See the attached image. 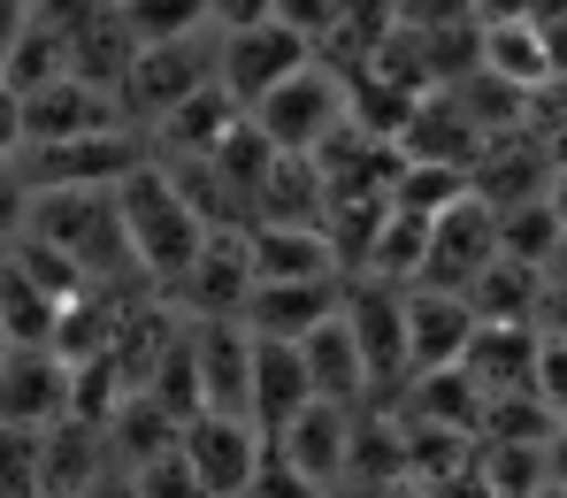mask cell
I'll return each instance as SVG.
<instances>
[{"label": "cell", "instance_id": "obj_43", "mask_svg": "<svg viewBox=\"0 0 567 498\" xmlns=\"http://www.w3.org/2000/svg\"><path fill=\"white\" fill-rule=\"evenodd\" d=\"M437 498H498V491H491V476H483V468H468V476L437 484Z\"/></svg>", "mask_w": 567, "mask_h": 498}, {"label": "cell", "instance_id": "obj_35", "mask_svg": "<svg viewBox=\"0 0 567 498\" xmlns=\"http://www.w3.org/2000/svg\"><path fill=\"white\" fill-rule=\"evenodd\" d=\"M0 498H47V429L0 422Z\"/></svg>", "mask_w": 567, "mask_h": 498}, {"label": "cell", "instance_id": "obj_33", "mask_svg": "<svg viewBox=\"0 0 567 498\" xmlns=\"http://www.w3.org/2000/svg\"><path fill=\"white\" fill-rule=\"evenodd\" d=\"M475 185L461 177V169H430V162H406V177L391 185V207L399 215H422V222H437L445 207H461Z\"/></svg>", "mask_w": 567, "mask_h": 498}, {"label": "cell", "instance_id": "obj_47", "mask_svg": "<svg viewBox=\"0 0 567 498\" xmlns=\"http://www.w3.org/2000/svg\"><path fill=\"white\" fill-rule=\"evenodd\" d=\"M545 277H553V284L567 292V238H560V253H553V269H545Z\"/></svg>", "mask_w": 567, "mask_h": 498}, {"label": "cell", "instance_id": "obj_8", "mask_svg": "<svg viewBox=\"0 0 567 498\" xmlns=\"http://www.w3.org/2000/svg\"><path fill=\"white\" fill-rule=\"evenodd\" d=\"M491 261H498V207H483L468 193L461 207H445L430 222V269H422V284L430 292H468Z\"/></svg>", "mask_w": 567, "mask_h": 498}, {"label": "cell", "instance_id": "obj_30", "mask_svg": "<svg viewBox=\"0 0 567 498\" xmlns=\"http://www.w3.org/2000/svg\"><path fill=\"white\" fill-rule=\"evenodd\" d=\"M567 222L553 199H529V207H506L498 215V253L506 261H529V269H553V253H560Z\"/></svg>", "mask_w": 567, "mask_h": 498}, {"label": "cell", "instance_id": "obj_1", "mask_svg": "<svg viewBox=\"0 0 567 498\" xmlns=\"http://www.w3.org/2000/svg\"><path fill=\"white\" fill-rule=\"evenodd\" d=\"M115 207H123V230H131V253H138L146 284L169 299L192 277V261H199V246H207L215 230L199 222V207L185 199V185H177L162 162H146L138 177H123V185H115Z\"/></svg>", "mask_w": 567, "mask_h": 498}, {"label": "cell", "instance_id": "obj_12", "mask_svg": "<svg viewBox=\"0 0 567 498\" xmlns=\"http://www.w3.org/2000/svg\"><path fill=\"white\" fill-rule=\"evenodd\" d=\"M399 154H406V162H430V169H461V177L475 185V162L491 154V131L437 85V93L414 107V123L399 131Z\"/></svg>", "mask_w": 567, "mask_h": 498}, {"label": "cell", "instance_id": "obj_6", "mask_svg": "<svg viewBox=\"0 0 567 498\" xmlns=\"http://www.w3.org/2000/svg\"><path fill=\"white\" fill-rule=\"evenodd\" d=\"M169 307L185 322H246V307H254V246H246V230H215L199 246L192 277L169 292Z\"/></svg>", "mask_w": 567, "mask_h": 498}, {"label": "cell", "instance_id": "obj_21", "mask_svg": "<svg viewBox=\"0 0 567 498\" xmlns=\"http://www.w3.org/2000/svg\"><path fill=\"white\" fill-rule=\"evenodd\" d=\"M307 406H315L307 353H299V345H261V338H254V429L277 445Z\"/></svg>", "mask_w": 567, "mask_h": 498}, {"label": "cell", "instance_id": "obj_44", "mask_svg": "<svg viewBox=\"0 0 567 498\" xmlns=\"http://www.w3.org/2000/svg\"><path fill=\"white\" fill-rule=\"evenodd\" d=\"M545 476H553V491L567 498V429L553 437V445H545Z\"/></svg>", "mask_w": 567, "mask_h": 498}, {"label": "cell", "instance_id": "obj_7", "mask_svg": "<svg viewBox=\"0 0 567 498\" xmlns=\"http://www.w3.org/2000/svg\"><path fill=\"white\" fill-rule=\"evenodd\" d=\"M307 62H315V46H307L299 31H284V23L230 31V39H223V93H230L238 107H246V115H254V107L277 93L284 77H299Z\"/></svg>", "mask_w": 567, "mask_h": 498}, {"label": "cell", "instance_id": "obj_20", "mask_svg": "<svg viewBox=\"0 0 567 498\" xmlns=\"http://www.w3.org/2000/svg\"><path fill=\"white\" fill-rule=\"evenodd\" d=\"M353 422H361L353 406H322V398H315V406H307V414H299V422H291V429L277 437V453L291 460V468H307V476H315L322 491H346V460H353Z\"/></svg>", "mask_w": 567, "mask_h": 498}, {"label": "cell", "instance_id": "obj_3", "mask_svg": "<svg viewBox=\"0 0 567 498\" xmlns=\"http://www.w3.org/2000/svg\"><path fill=\"white\" fill-rule=\"evenodd\" d=\"M353 123V85L330 70V62H307L299 77H284L277 93L254 107V131L277 146V154H315L322 138H338Z\"/></svg>", "mask_w": 567, "mask_h": 498}, {"label": "cell", "instance_id": "obj_24", "mask_svg": "<svg viewBox=\"0 0 567 498\" xmlns=\"http://www.w3.org/2000/svg\"><path fill=\"white\" fill-rule=\"evenodd\" d=\"M185 445V422L162 406V398L131 392L123 406H115V422H107V453H115V468L123 476H138V468H154V460H169Z\"/></svg>", "mask_w": 567, "mask_h": 498}, {"label": "cell", "instance_id": "obj_22", "mask_svg": "<svg viewBox=\"0 0 567 498\" xmlns=\"http://www.w3.org/2000/svg\"><path fill=\"white\" fill-rule=\"evenodd\" d=\"M238 123H246V107L223 93V85H207L199 100H185V107L154 131V162H215V146H223Z\"/></svg>", "mask_w": 567, "mask_h": 498}, {"label": "cell", "instance_id": "obj_39", "mask_svg": "<svg viewBox=\"0 0 567 498\" xmlns=\"http://www.w3.org/2000/svg\"><path fill=\"white\" fill-rule=\"evenodd\" d=\"M131 484H138V498H207V491H199V476L185 468V445H177L169 460H154V468H138Z\"/></svg>", "mask_w": 567, "mask_h": 498}, {"label": "cell", "instance_id": "obj_46", "mask_svg": "<svg viewBox=\"0 0 567 498\" xmlns=\"http://www.w3.org/2000/svg\"><path fill=\"white\" fill-rule=\"evenodd\" d=\"M361 498H437V491L414 484V476H399V484H377V491H361Z\"/></svg>", "mask_w": 567, "mask_h": 498}, {"label": "cell", "instance_id": "obj_42", "mask_svg": "<svg viewBox=\"0 0 567 498\" xmlns=\"http://www.w3.org/2000/svg\"><path fill=\"white\" fill-rule=\"evenodd\" d=\"M0 154H23V100L0 85Z\"/></svg>", "mask_w": 567, "mask_h": 498}, {"label": "cell", "instance_id": "obj_15", "mask_svg": "<svg viewBox=\"0 0 567 498\" xmlns=\"http://www.w3.org/2000/svg\"><path fill=\"white\" fill-rule=\"evenodd\" d=\"M475 322L468 299L461 292H430V284H414L406 292V353H414V376H445V369H461L475 345Z\"/></svg>", "mask_w": 567, "mask_h": 498}, {"label": "cell", "instance_id": "obj_9", "mask_svg": "<svg viewBox=\"0 0 567 498\" xmlns=\"http://www.w3.org/2000/svg\"><path fill=\"white\" fill-rule=\"evenodd\" d=\"M307 162L322 169V193H330V207H338V199H391V185L406 177L399 138H377V131H361V123H346L338 138H322Z\"/></svg>", "mask_w": 567, "mask_h": 498}, {"label": "cell", "instance_id": "obj_48", "mask_svg": "<svg viewBox=\"0 0 567 498\" xmlns=\"http://www.w3.org/2000/svg\"><path fill=\"white\" fill-rule=\"evenodd\" d=\"M8 353H16V345H8V330H0V369H8Z\"/></svg>", "mask_w": 567, "mask_h": 498}, {"label": "cell", "instance_id": "obj_4", "mask_svg": "<svg viewBox=\"0 0 567 498\" xmlns=\"http://www.w3.org/2000/svg\"><path fill=\"white\" fill-rule=\"evenodd\" d=\"M346 330L369 361V406H399L414 384V353H406V292H383L346 277Z\"/></svg>", "mask_w": 567, "mask_h": 498}, {"label": "cell", "instance_id": "obj_19", "mask_svg": "<svg viewBox=\"0 0 567 498\" xmlns=\"http://www.w3.org/2000/svg\"><path fill=\"white\" fill-rule=\"evenodd\" d=\"M537 345H545V330H529V322H483L461 369H468V384L483 398L537 392Z\"/></svg>", "mask_w": 567, "mask_h": 498}, {"label": "cell", "instance_id": "obj_34", "mask_svg": "<svg viewBox=\"0 0 567 498\" xmlns=\"http://www.w3.org/2000/svg\"><path fill=\"white\" fill-rule=\"evenodd\" d=\"M475 468L491 476L498 498H537L553 476H545V445H475Z\"/></svg>", "mask_w": 567, "mask_h": 498}, {"label": "cell", "instance_id": "obj_17", "mask_svg": "<svg viewBox=\"0 0 567 498\" xmlns=\"http://www.w3.org/2000/svg\"><path fill=\"white\" fill-rule=\"evenodd\" d=\"M338 307H346V277H338V284H254L246 330H254L261 345H307Z\"/></svg>", "mask_w": 567, "mask_h": 498}, {"label": "cell", "instance_id": "obj_16", "mask_svg": "<svg viewBox=\"0 0 567 498\" xmlns=\"http://www.w3.org/2000/svg\"><path fill=\"white\" fill-rule=\"evenodd\" d=\"M475 70L537 100L553 85V39H545V23H529V15H483L475 23Z\"/></svg>", "mask_w": 567, "mask_h": 498}, {"label": "cell", "instance_id": "obj_27", "mask_svg": "<svg viewBox=\"0 0 567 498\" xmlns=\"http://www.w3.org/2000/svg\"><path fill=\"white\" fill-rule=\"evenodd\" d=\"M399 422H422V429H453V437H483V392L468 384V369H445V376H414L406 398L391 406Z\"/></svg>", "mask_w": 567, "mask_h": 498}, {"label": "cell", "instance_id": "obj_11", "mask_svg": "<svg viewBox=\"0 0 567 498\" xmlns=\"http://www.w3.org/2000/svg\"><path fill=\"white\" fill-rule=\"evenodd\" d=\"M100 131H123V100L85 77L23 93V146H70V138H100Z\"/></svg>", "mask_w": 567, "mask_h": 498}, {"label": "cell", "instance_id": "obj_28", "mask_svg": "<svg viewBox=\"0 0 567 498\" xmlns=\"http://www.w3.org/2000/svg\"><path fill=\"white\" fill-rule=\"evenodd\" d=\"M115 468V453H107V429H93V422H54L47 429V498H85Z\"/></svg>", "mask_w": 567, "mask_h": 498}, {"label": "cell", "instance_id": "obj_5", "mask_svg": "<svg viewBox=\"0 0 567 498\" xmlns=\"http://www.w3.org/2000/svg\"><path fill=\"white\" fill-rule=\"evenodd\" d=\"M269 460V437L246 414H192L185 422V468L199 476L207 498H246Z\"/></svg>", "mask_w": 567, "mask_h": 498}, {"label": "cell", "instance_id": "obj_2", "mask_svg": "<svg viewBox=\"0 0 567 498\" xmlns=\"http://www.w3.org/2000/svg\"><path fill=\"white\" fill-rule=\"evenodd\" d=\"M207 85H223V31H192V39H169V46H138V62H131V77H123L115 100H123V123L154 138Z\"/></svg>", "mask_w": 567, "mask_h": 498}, {"label": "cell", "instance_id": "obj_23", "mask_svg": "<svg viewBox=\"0 0 567 498\" xmlns=\"http://www.w3.org/2000/svg\"><path fill=\"white\" fill-rule=\"evenodd\" d=\"M307 353V376H315V398L322 406H369V361H361V345H353V330H346V307L299 345Z\"/></svg>", "mask_w": 567, "mask_h": 498}, {"label": "cell", "instance_id": "obj_18", "mask_svg": "<svg viewBox=\"0 0 567 498\" xmlns=\"http://www.w3.org/2000/svg\"><path fill=\"white\" fill-rule=\"evenodd\" d=\"M246 246H254V284H338L346 277L330 230H277V222H261V230H246Z\"/></svg>", "mask_w": 567, "mask_h": 498}, {"label": "cell", "instance_id": "obj_50", "mask_svg": "<svg viewBox=\"0 0 567 498\" xmlns=\"http://www.w3.org/2000/svg\"><path fill=\"white\" fill-rule=\"evenodd\" d=\"M537 498H560V491H553V484H545V491H537Z\"/></svg>", "mask_w": 567, "mask_h": 498}, {"label": "cell", "instance_id": "obj_29", "mask_svg": "<svg viewBox=\"0 0 567 498\" xmlns=\"http://www.w3.org/2000/svg\"><path fill=\"white\" fill-rule=\"evenodd\" d=\"M0 330H8V345H54V330H62V299L39 292L16 269V253H8V277H0Z\"/></svg>", "mask_w": 567, "mask_h": 498}, {"label": "cell", "instance_id": "obj_38", "mask_svg": "<svg viewBox=\"0 0 567 498\" xmlns=\"http://www.w3.org/2000/svg\"><path fill=\"white\" fill-rule=\"evenodd\" d=\"M246 498H338V491H322L307 468H291L277 445H269V460H261V476H254V491Z\"/></svg>", "mask_w": 567, "mask_h": 498}, {"label": "cell", "instance_id": "obj_14", "mask_svg": "<svg viewBox=\"0 0 567 498\" xmlns=\"http://www.w3.org/2000/svg\"><path fill=\"white\" fill-rule=\"evenodd\" d=\"M192 361L207 414H246L254 422V330L246 322H192Z\"/></svg>", "mask_w": 567, "mask_h": 498}, {"label": "cell", "instance_id": "obj_37", "mask_svg": "<svg viewBox=\"0 0 567 498\" xmlns=\"http://www.w3.org/2000/svg\"><path fill=\"white\" fill-rule=\"evenodd\" d=\"M31 177H23V154H0V246H16L31 230Z\"/></svg>", "mask_w": 567, "mask_h": 498}, {"label": "cell", "instance_id": "obj_26", "mask_svg": "<svg viewBox=\"0 0 567 498\" xmlns=\"http://www.w3.org/2000/svg\"><path fill=\"white\" fill-rule=\"evenodd\" d=\"M545 292H553V277H545V269H529V261H506V253H498V261H491L461 299H468L475 322H529V330H537Z\"/></svg>", "mask_w": 567, "mask_h": 498}, {"label": "cell", "instance_id": "obj_40", "mask_svg": "<svg viewBox=\"0 0 567 498\" xmlns=\"http://www.w3.org/2000/svg\"><path fill=\"white\" fill-rule=\"evenodd\" d=\"M537 398H545L553 414H567V338H553V330H545V345H537Z\"/></svg>", "mask_w": 567, "mask_h": 498}, {"label": "cell", "instance_id": "obj_45", "mask_svg": "<svg viewBox=\"0 0 567 498\" xmlns=\"http://www.w3.org/2000/svg\"><path fill=\"white\" fill-rule=\"evenodd\" d=\"M85 498H138V484H131V476H123V468H107V476H100L93 491Z\"/></svg>", "mask_w": 567, "mask_h": 498}, {"label": "cell", "instance_id": "obj_31", "mask_svg": "<svg viewBox=\"0 0 567 498\" xmlns=\"http://www.w3.org/2000/svg\"><path fill=\"white\" fill-rule=\"evenodd\" d=\"M553 437H560V414L537 392L483 398V437H475V445H553Z\"/></svg>", "mask_w": 567, "mask_h": 498}, {"label": "cell", "instance_id": "obj_41", "mask_svg": "<svg viewBox=\"0 0 567 498\" xmlns=\"http://www.w3.org/2000/svg\"><path fill=\"white\" fill-rule=\"evenodd\" d=\"M207 23L230 39V31H254V23H277V0H207Z\"/></svg>", "mask_w": 567, "mask_h": 498}, {"label": "cell", "instance_id": "obj_10", "mask_svg": "<svg viewBox=\"0 0 567 498\" xmlns=\"http://www.w3.org/2000/svg\"><path fill=\"white\" fill-rule=\"evenodd\" d=\"M70 384H78V369L54 345H16L8 369H0V422L8 429H54V422H70Z\"/></svg>", "mask_w": 567, "mask_h": 498}, {"label": "cell", "instance_id": "obj_49", "mask_svg": "<svg viewBox=\"0 0 567 498\" xmlns=\"http://www.w3.org/2000/svg\"><path fill=\"white\" fill-rule=\"evenodd\" d=\"M0 277H8V246H0Z\"/></svg>", "mask_w": 567, "mask_h": 498}, {"label": "cell", "instance_id": "obj_51", "mask_svg": "<svg viewBox=\"0 0 567 498\" xmlns=\"http://www.w3.org/2000/svg\"><path fill=\"white\" fill-rule=\"evenodd\" d=\"M560 429H567V414H560Z\"/></svg>", "mask_w": 567, "mask_h": 498}, {"label": "cell", "instance_id": "obj_32", "mask_svg": "<svg viewBox=\"0 0 567 498\" xmlns=\"http://www.w3.org/2000/svg\"><path fill=\"white\" fill-rule=\"evenodd\" d=\"M115 8H123V31L138 46H169V39H192V31H215L207 0H115Z\"/></svg>", "mask_w": 567, "mask_h": 498}, {"label": "cell", "instance_id": "obj_36", "mask_svg": "<svg viewBox=\"0 0 567 498\" xmlns=\"http://www.w3.org/2000/svg\"><path fill=\"white\" fill-rule=\"evenodd\" d=\"M346 15H353V0H277V23H284V31H299L315 54L338 39V23H346Z\"/></svg>", "mask_w": 567, "mask_h": 498}, {"label": "cell", "instance_id": "obj_13", "mask_svg": "<svg viewBox=\"0 0 567 498\" xmlns=\"http://www.w3.org/2000/svg\"><path fill=\"white\" fill-rule=\"evenodd\" d=\"M553 177H560V162H553V146L522 123V131H506V138H491V154L475 162V199L483 207H529V199H553Z\"/></svg>", "mask_w": 567, "mask_h": 498}, {"label": "cell", "instance_id": "obj_25", "mask_svg": "<svg viewBox=\"0 0 567 498\" xmlns=\"http://www.w3.org/2000/svg\"><path fill=\"white\" fill-rule=\"evenodd\" d=\"M277 222V230H330V193H322V169L307 154H284L261 185V207H254V230Z\"/></svg>", "mask_w": 567, "mask_h": 498}]
</instances>
